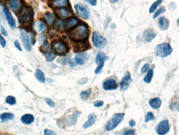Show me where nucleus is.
Masks as SVG:
<instances>
[{
  "label": "nucleus",
  "instance_id": "obj_1",
  "mask_svg": "<svg viewBox=\"0 0 179 135\" xmlns=\"http://www.w3.org/2000/svg\"><path fill=\"white\" fill-rule=\"evenodd\" d=\"M21 23L24 25H29L33 22L34 19V11L30 6L22 7L18 15Z\"/></svg>",
  "mask_w": 179,
  "mask_h": 135
},
{
  "label": "nucleus",
  "instance_id": "obj_2",
  "mask_svg": "<svg viewBox=\"0 0 179 135\" xmlns=\"http://www.w3.org/2000/svg\"><path fill=\"white\" fill-rule=\"evenodd\" d=\"M89 35V30L85 25H80L71 31L70 37L75 41H84Z\"/></svg>",
  "mask_w": 179,
  "mask_h": 135
},
{
  "label": "nucleus",
  "instance_id": "obj_3",
  "mask_svg": "<svg viewBox=\"0 0 179 135\" xmlns=\"http://www.w3.org/2000/svg\"><path fill=\"white\" fill-rule=\"evenodd\" d=\"M173 49L168 43H162L157 45L155 48V54L157 56L165 58L172 54Z\"/></svg>",
  "mask_w": 179,
  "mask_h": 135
},
{
  "label": "nucleus",
  "instance_id": "obj_4",
  "mask_svg": "<svg viewBox=\"0 0 179 135\" xmlns=\"http://www.w3.org/2000/svg\"><path fill=\"white\" fill-rule=\"evenodd\" d=\"M125 114L124 113H117L114 115L112 118L108 121L105 126V130L110 132L116 128L118 124H120L124 120Z\"/></svg>",
  "mask_w": 179,
  "mask_h": 135
},
{
  "label": "nucleus",
  "instance_id": "obj_5",
  "mask_svg": "<svg viewBox=\"0 0 179 135\" xmlns=\"http://www.w3.org/2000/svg\"><path fill=\"white\" fill-rule=\"evenodd\" d=\"M51 49L56 55H64L67 54L68 48L65 43L61 41H56L52 44Z\"/></svg>",
  "mask_w": 179,
  "mask_h": 135
},
{
  "label": "nucleus",
  "instance_id": "obj_6",
  "mask_svg": "<svg viewBox=\"0 0 179 135\" xmlns=\"http://www.w3.org/2000/svg\"><path fill=\"white\" fill-rule=\"evenodd\" d=\"M92 44L94 46L98 49H103L107 44V40L100 35L98 32H94L92 36Z\"/></svg>",
  "mask_w": 179,
  "mask_h": 135
},
{
  "label": "nucleus",
  "instance_id": "obj_7",
  "mask_svg": "<svg viewBox=\"0 0 179 135\" xmlns=\"http://www.w3.org/2000/svg\"><path fill=\"white\" fill-rule=\"evenodd\" d=\"M108 59V57L104 52H100L97 54L95 60L96 64H97V67L95 70V73L98 74L101 72V70L104 66L105 62Z\"/></svg>",
  "mask_w": 179,
  "mask_h": 135
},
{
  "label": "nucleus",
  "instance_id": "obj_8",
  "mask_svg": "<svg viewBox=\"0 0 179 135\" xmlns=\"http://www.w3.org/2000/svg\"><path fill=\"white\" fill-rule=\"evenodd\" d=\"M21 40L23 43V46L27 51H30L32 50L31 37L28 33L24 30L20 31Z\"/></svg>",
  "mask_w": 179,
  "mask_h": 135
},
{
  "label": "nucleus",
  "instance_id": "obj_9",
  "mask_svg": "<svg viewBox=\"0 0 179 135\" xmlns=\"http://www.w3.org/2000/svg\"><path fill=\"white\" fill-rule=\"evenodd\" d=\"M170 129V126L168 120H164L159 124L157 127V133L159 135L167 134Z\"/></svg>",
  "mask_w": 179,
  "mask_h": 135
},
{
  "label": "nucleus",
  "instance_id": "obj_10",
  "mask_svg": "<svg viewBox=\"0 0 179 135\" xmlns=\"http://www.w3.org/2000/svg\"><path fill=\"white\" fill-rule=\"evenodd\" d=\"M8 6L14 12H19L23 7V0H9Z\"/></svg>",
  "mask_w": 179,
  "mask_h": 135
},
{
  "label": "nucleus",
  "instance_id": "obj_11",
  "mask_svg": "<svg viewBox=\"0 0 179 135\" xmlns=\"http://www.w3.org/2000/svg\"><path fill=\"white\" fill-rule=\"evenodd\" d=\"M75 9L76 12L77 14L80 18L84 20H88L89 17V13L87 8L84 6H81L79 4H76L75 6Z\"/></svg>",
  "mask_w": 179,
  "mask_h": 135
},
{
  "label": "nucleus",
  "instance_id": "obj_12",
  "mask_svg": "<svg viewBox=\"0 0 179 135\" xmlns=\"http://www.w3.org/2000/svg\"><path fill=\"white\" fill-rule=\"evenodd\" d=\"M3 11L8 24L12 28H15L16 27V22H15L14 18H13L12 13L10 12L8 8L6 7H3Z\"/></svg>",
  "mask_w": 179,
  "mask_h": 135
},
{
  "label": "nucleus",
  "instance_id": "obj_13",
  "mask_svg": "<svg viewBox=\"0 0 179 135\" xmlns=\"http://www.w3.org/2000/svg\"><path fill=\"white\" fill-rule=\"evenodd\" d=\"M132 82L131 78V75L129 72H127L120 82V90L121 91H125L128 89L130 84Z\"/></svg>",
  "mask_w": 179,
  "mask_h": 135
},
{
  "label": "nucleus",
  "instance_id": "obj_14",
  "mask_svg": "<svg viewBox=\"0 0 179 135\" xmlns=\"http://www.w3.org/2000/svg\"><path fill=\"white\" fill-rule=\"evenodd\" d=\"M103 88L105 90H114L118 87L117 82L113 79H109L106 80L103 84Z\"/></svg>",
  "mask_w": 179,
  "mask_h": 135
},
{
  "label": "nucleus",
  "instance_id": "obj_15",
  "mask_svg": "<svg viewBox=\"0 0 179 135\" xmlns=\"http://www.w3.org/2000/svg\"><path fill=\"white\" fill-rule=\"evenodd\" d=\"M81 112L79 111H76L74 114L71 115H69L66 119V122L68 126H71L76 123L78 116L80 115Z\"/></svg>",
  "mask_w": 179,
  "mask_h": 135
},
{
  "label": "nucleus",
  "instance_id": "obj_16",
  "mask_svg": "<svg viewBox=\"0 0 179 135\" xmlns=\"http://www.w3.org/2000/svg\"><path fill=\"white\" fill-rule=\"evenodd\" d=\"M158 24H159L160 28L161 30H167L169 27L170 22L167 18H165V16H162L159 19Z\"/></svg>",
  "mask_w": 179,
  "mask_h": 135
},
{
  "label": "nucleus",
  "instance_id": "obj_17",
  "mask_svg": "<svg viewBox=\"0 0 179 135\" xmlns=\"http://www.w3.org/2000/svg\"><path fill=\"white\" fill-rule=\"evenodd\" d=\"M78 22L79 21L77 18H70L69 19L67 20L65 23H64V28L69 30V29L73 28L78 24Z\"/></svg>",
  "mask_w": 179,
  "mask_h": 135
},
{
  "label": "nucleus",
  "instance_id": "obj_18",
  "mask_svg": "<svg viewBox=\"0 0 179 135\" xmlns=\"http://www.w3.org/2000/svg\"><path fill=\"white\" fill-rule=\"evenodd\" d=\"M88 118V120L86 121L83 124V129H87V128H89V127L92 126V125L96 122L97 115L94 114H90V115H89Z\"/></svg>",
  "mask_w": 179,
  "mask_h": 135
},
{
  "label": "nucleus",
  "instance_id": "obj_19",
  "mask_svg": "<svg viewBox=\"0 0 179 135\" xmlns=\"http://www.w3.org/2000/svg\"><path fill=\"white\" fill-rule=\"evenodd\" d=\"M44 19L46 23L50 26L53 24L55 20V14L53 13L47 12L44 15Z\"/></svg>",
  "mask_w": 179,
  "mask_h": 135
},
{
  "label": "nucleus",
  "instance_id": "obj_20",
  "mask_svg": "<svg viewBox=\"0 0 179 135\" xmlns=\"http://www.w3.org/2000/svg\"><path fill=\"white\" fill-rule=\"evenodd\" d=\"M57 12L59 15L63 18H69L73 15V13L71 12L69 10L64 8V7L59 8L57 10Z\"/></svg>",
  "mask_w": 179,
  "mask_h": 135
},
{
  "label": "nucleus",
  "instance_id": "obj_21",
  "mask_svg": "<svg viewBox=\"0 0 179 135\" xmlns=\"http://www.w3.org/2000/svg\"><path fill=\"white\" fill-rule=\"evenodd\" d=\"M34 28L37 33H42L44 32L46 29V27L43 22L40 20H37L34 23Z\"/></svg>",
  "mask_w": 179,
  "mask_h": 135
},
{
  "label": "nucleus",
  "instance_id": "obj_22",
  "mask_svg": "<svg viewBox=\"0 0 179 135\" xmlns=\"http://www.w3.org/2000/svg\"><path fill=\"white\" fill-rule=\"evenodd\" d=\"M84 60L83 59L78 58V57H75V59H69L68 60V63L71 67H75L77 66H82L84 64Z\"/></svg>",
  "mask_w": 179,
  "mask_h": 135
},
{
  "label": "nucleus",
  "instance_id": "obj_23",
  "mask_svg": "<svg viewBox=\"0 0 179 135\" xmlns=\"http://www.w3.org/2000/svg\"><path fill=\"white\" fill-rule=\"evenodd\" d=\"M156 37V34L152 30H145L144 32V38L147 42H150L154 39Z\"/></svg>",
  "mask_w": 179,
  "mask_h": 135
},
{
  "label": "nucleus",
  "instance_id": "obj_24",
  "mask_svg": "<svg viewBox=\"0 0 179 135\" xmlns=\"http://www.w3.org/2000/svg\"><path fill=\"white\" fill-rule=\"evenodd\" d=\"M162 104L161 100L159 98H153L149 101V105L153 109H158L161 107Z\"/></svg>",
  "mask_w": 179,
  "mask_h": 135
},
{
  "label": "nucleus",
  "instance_id": "obj_25",
  "mask_svg": "<svg viewBox=\"0 0 179 135\" xmlns=\"http://www.w3.org/2000/svg\"><path fill=\"white\" fill-rule=\"evenodd\" d=\"M22 122L25 124H30L34 121V117L31 114H25L21 118Z\"/></svg>",
  "mask_w": 179,
  "mask_h": 135
},
{
  "label": "nucleus",
  "instance_id": "obj_26",
  "mask_svg": "<svg viewBox=\"0 0 179 135\" xmlns=\"http://www.w3.org/2000/svg\"><path fill=\"white\" fill-rule=\"evenodd\" d=\"M68 0H54L51 3L52 6L56 7H62L67 6Z\"/></svg>",
  "mask_w": 179,
  "mask_h": 135
},
{
  "label": "nucleus",
  "instance_id": "obj_27",
  "mask_svg": "<svg viewBox=\"0 0 179 135\" xmlns=\"http://www.w3.org/2000/svg\"><path fill=\"white\" fill-rule=\"evenodd\" d=\"M35 76L39 81L41 82L42 83H44L45 81V77L44 74L42 70L39 69L36 70L35 73Z\"/></svg>",
  "mask_w": 179,
  "mask_h": 135
},
{
  "label": "nucleus",
  "instance_id": "obj_28",
  "mask_svg": "<svg viewBox=\"0 0 179 135\" xmlns=\"http://www.w3.org/2000/svg\"><path fill=\"white\" fill-rule=\"evenodd\" d=\"M153 70L152 69H151L148 70L147 74L144 78V82L147 84H150L153 79Z\"/></svg>",
  "mask_w": 179,
  "mask_h": 135
},
{
  "label": "nucleus",
  "instance_id": "obj_29",
  "mask_svg": "<svg viewBox=\"0 0 179 135\" xmlns=\"http://www.w3.org/2000/svg\"><path fill=\"white\" fill-rule=\"evenodd\" d=\"M13 118H14V115L12 113H9V112L3 113L0 115V119H1L2 121H6L7 120H12Z\"/></svg>",
  "mask_w": 179,
  "mask_h": 135
},
{
  "label": "nucleus",
  "instance_id": "obj_30",
  "mask_svg": "<svg viewBox=\"0 0 179 135\" xmlns=\"http://www.w3.org/2000/svg\"><path fill=\"white\" fill-rule=\"evenodd\" d=\"M162 2H163V0H157L156 2H154L152 4V6H151L150 9H149V12L150 13L153 12L156 10L158 6L160 5L162 3Z\"/></svg>",
  "mask_w": 179,
  "mask_h": 135
},
{
  "label": "nucleus",
  "instance_id": "obj_31",
  "mask_svg": "<svg viewBox=\"0 0 179 135\" xmlns=\"http://www.w3.org/2000/svg\"><path fill=\"white\" fill-rule=\"evenodd\" d=\"M91 93H92V89H88L87 90L82 91V93H80V96L81 97L82 99L86 100L88 98L89 96L91 95Z\"/></svg>",
  "mask_w": 179,
  "mask_h": 135
},
{
  "label": "nucleus",
  "instance_id": "obj_32",
  "mask_svg": "<svg viewBox=\"0 0 179 135\" xmlns=\"http://www.w3.org/2000/svg\"><path fill=\"white\" fill-rule=\"evenodd\" d=\"M45 57L46 58V60L48 62H51L55 59L56 55L53 52H46L45 54Z\"/></svg>",
  "mask_w": 179,
  "mask_h": 135
},
{
  "label": "nucleus",
  "instance_id": "obj_33",
  "mask_svg": "<svg viewBox=\"0 0 179 135\" xmlns=\"http://www.w3.org/2000/svg\"><path fill=\"white\" fill-rule=\"evenodd\" d=\"M6 102L10 105H14L16 103L15 98L12 96H7L6 100Z\"/></svg>",
  "mask_w": 179,
  "mask_h": 135
},
{
  "label": "nucleus",
  "instance_id": "obj_34",
  "mask_svg": "<svg viewBox=\"0 0 179 135\" xmlns=\"http://www.w3.org/2000/svg\"><path fill=\"white\" fill-rule=\"evenodd\" d=\"M154 119H155V117H154V115L153 114V112H148L147 115L145 116V123H148V122L151 121V120H154Z\"/></svg>",
  "mask_w": 179,
  "mask_h": 135
},
{
  "label": "nucleus",
  "instance_id": "obj_35",
  "mask_svg": "<svg viewBox=\"0 0 179 135\" xmlns=\"http://www.w3.org/2000/svg\"><path fill=\"white\" fill-rule=\"evenodd\" d=\"M165 9L164 7H161V8L159 9L158 11L154 13V15H153V19H156V18H157V17L159 16L160 14H161L162 13L165 12Z\"/></svg>",
  "mask_w": 179,
  "mask_h": 135
},
{
  "label": "nucleus",
  "instance_id": "obj_36",
  "mask_svg": "<svg viewBox=\"0 0 179 135\" xmlns=\"http://www.w3.org/2000/svg\"><path fill=\"white\" fill-rule=\"evenodd\" d=\"M56 26L57 28L60 30H62L64 28V23L61 20H58L56 22Z\"/></svg>",
  "mask_w": 179,
  "mask_h": 135
},
{
  "label": "nucleus",
  "instance_id": "obj_37",
  "mask_svg": "<svg viewBox=\"0 0 179 135\" xmlns=\"http://www.w3.org/2000/svg\"><path fill=\"white\" fill-rule=\"evenodd\" d=\"M76 57L80 58H81V59H83L84 61L87 60L89 59V56L87 54H77L76 55Z\"/></svg>",
  "mask_w": 179,
  "mask_h": 135
},
{
  "label": "nucleus",
  "instance_id": "obj_38",
  "mask_svg": "<svg viewBox=\"0 0 179 135\" xmlns=\"http://www.w3.org/2000/svg\"><path fill=\"white\" fill-rule=\"evenodd\" d=\"M45 101L46 103L48 104V106L51 107H55V104L52 100L50 98H45Z\"/></svg>",
  "mask_w": 179,
  "mask_h": 135
},
{
  "label": "nucleus",
  "instance_id": "obj_39",
  "mask_svg": "<svg viewBox=\"0 0 179 135\" xmlns=\"http://www.w3.org/2000/svg\"><path fill=\"white\" fill-rule=\"evenodd\" d=\"M0 45L2 48H5L6 46V40L1 34H0Z\"/></svg>",
  "mask_w": 179,
  "mask_h": 135
},
{
  "label": "nucleus",
  "instance_id": "obj_40",
  "mask_svg": "<svg viewBox=\"0 0 179 135\" xmlns=\"http://www.w3.org/2000/svg\"><path fill=\"white\" fill-rule=\"evenodd\" d=\"M149 65L148 63H145V64H144L143 67H142V68H141V72L142 73H144L147 72V71L149 69Z\"/></svg>",
  "mask_w": 179,
  "mask_h": 135
},
{
  "label": "nucleus",
  "instance_id": "obj_41",
  "mask_svg": "<svg viewBox=\"0 0 179 135\" xmlns=\"http://www.w3.org/2000/svg\"><path fill=\"white\" fill-rule=\"evenodd\" d=\"M0 31H1V33L3 36H4V37H7V31H6L5 28L2 25H0Z\"/></svg>",
  "mask_w": 179,
  "mask_h": 135
},
{
  "label": "nucleus",
  "instance_id": "obj_42",
  "mask_svg": "<svg viewBox=\"0 0 179 135\" xmlns=\"http://www.w3.org/2000/svg\"><path fill=\"white\" fill-rule=\"evenodd\" d=\"M14 46H15V48L18 49V50H19L20 51H22V46H21V44H20V42H18V40H15L14 42Z\"/></svg>",
  "mask_w": 179,
  "mask_h": 135
},
{
  "label": "nucleus",
  "instance_id": "obj_43",
  "mask_svg": "<svg viewBox=\"0 0 179 135\" xmlns=\"http://www.w3.org/2000/svg\"><path fill=\"white\" fill-rule=\"evenodd\" d=\"M94 106L96 107H101L104 105V102L101 100H97L94 102Z\"/></svg>",
  "mask_w": 179,
  "mask_h": 135
},
{
  "label": "nucleus",
  "instance_id": "obj_44",
  "mask_svg": "<svg viewBox=\"0 0 179 135\" xmlns=\"http://www.w3.org/2000/svg\"><path fill=\"white\" fill-rule=\"evenodd\" d=\"M135 130L130 129L127 130L124 132V135H135Z\"/></svg>",
  "mask_w": 179,
  "mask_h": 135
},
{
  "label": "nucleus",
  "instance_id": "obj_45",
  "mask_svg": "<svg viewBox=\"0 0 179 135\" xmlns=\"http://www.w3.org/2000/svg\"><path fill=\"white\" fill-rule=\"evenodd\" d=\"M44 135H56L55 133L49 129L44 130Z\"/></svg>",
  "mask_w": 179,
  "mask_h": 135
},
{
  "label": "nucleus",
  "instance_id": "obj_46",
  "mask_svg": "<svg viewBox=\"0 0 179 135\" xmlns=\"http://www.w3.org/2000/svg\"><path fill=\"white\" fill-rule=\"evenodd\" d=\"M84 1L90 4L91 6H96L97 4V0H84Z\"/></svg>",
  "mask_w": 179,
  "mask_h": 135
},
{
  "label": "nucleus",
  "instance_id": "obj_47",
  "mask_svg": "<svg viewBox=\"0 0 179 135\" xmlns=\"http://www.w3.org/2000/svg\"><path fill=\"white\" fill-rule=\"evenodd\" d=\"M129 124L130 126L131 127H133L135 126H136V124L135 120H133V119L129 121Z\"/></svg>",
  "mask_w": 179,
  "mask_h": 135
},
{
  "label": "nucleus",
  "instance_id": "obj_48",
  "mask_svg": "<svg viewBox=\"0 0 179 135\" xmlns=\"http://www.w3.org/2000/svg\"><path fill=\"white\" fill-rule=\"evenodd\" d=\"M111 3H117V2H118L119 0H109Z\"/></svg>",
  "mask_w": 179,
  "mask_h": 135
},
{
  "label": "nucleus",
  "instance_id": "obj_49",
  "mask_svg": "<svg viewBox=\"0 0 179 135\" xmlns=\"http://www.w3.org/2000/svg\"><path fill=\"white\" fill-rule=\"evenodd\" d=\"M0 88H1V85H0Z\"/></svg>",
  "mask_w": 179,
  "mask_h": 135
},
{
  "label": "nucleus",
  "instance_id": "obj_50",
  "mask_svg": "<svg viewBox=\"0 0 179 135\" xmlns=\"http://www.w3.org/2000/svg\"><path fill=\"white\" fill-rule=\"evenodd\" d=\"M2 1H4V0H2Z\"/></svg>",
  "mask_w": 179,
  "mask_h": 135
},
{
  "label": "nucleus",
  "instance_id": "obj_51",
  "mask_svg": "<svg viewBox=\"0 0 179 135\" xmlns=\"http://www.w3.org/2000/svg\"></svg>",
  "mask_w": 179,
  "mask_h": 135
}]
</instances>
